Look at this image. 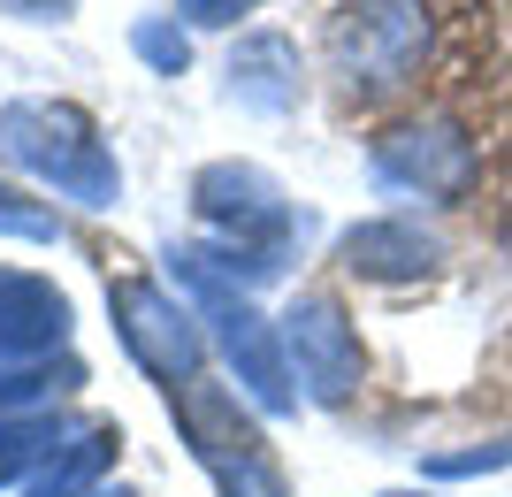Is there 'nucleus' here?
I'll return each instance as SVG.
<instances>
[{
	"mask_svg": "<svg viewBox=\"0 0 512 497\" xmlns=\"http://www.w3.org/2000/svg\"><path fill=\"white\" fill-rule=\"evenodd\" d=\"M130 46H138V54H146V62L161 69V77H176V69L192 62V46H184V31H169V23H138V31H130Z\"/></svg>",
	"mask_w": 512,
	"mask_h": 497,
	"instance_id": "15",
	"label": "nucleus"
},
{
	"mask_svg": "<svg viewBox=\"0 0 512 497\" xmlns=\"http://www.w3.org/2000/svg\"><path fill=\"white\" fill-rule=\"evenodd\" d=\"M337 253H344V268L367 276V283H413L444 260V245L428 238L421 222H352Z\"/></svg>",
	"mask_w": 512,
	"mask_h": 497,
	"instance_id": "9",
	"label": "nucleus"
},
{
	"mask_svg": "<svg viewBox=\"0 0 512 497\" xmlns=\"http://www.w3.org/2000/svg\"><path fill=\"white\" fill-rule=\"evenodd\" d=\"M176 8H184V23H207V31H214V23H237V16H253L260 0H176Z\"/></svg>",
	"mask_w": 512,
	"mask_h": 497,
	"instance_id": "17",
	"label": "nucleus"
},
{
	"mask_svg": "<svg viewBox=\"0 0 512 497\" xmlns=\"http://www.w3.org/2000/svg\"><path fill=\"white\" fill-rule=\"evenodd\" d=\"M512 467V436H490V444H459V452H428L421 475L428 482H467V475H497Z\"/></svg>",
	"mask_w": 512,
	"mask_h": 497,
	"instance_id": "13",
	"label": "nucleus"
},
{
	"mask_svg": "<svg viewBox=\"0 0 512 497\" xmlns=\"http://www.w3.org/2000/svg\"><path fill=\"white\" fill-rule=\"evenodd\" d=\"M8 8H31V16H69V0H8Z\"/></svg>",
	"mask_w": 512,
	"mask_h": 497,
	"instance_id": "18",
	"label": "nucleus"
},
{
	"mask_svg": "<svg viewBox=\"0 0 512 497\" xmlns=\"http://www.w3.org/2000/svg\"><path fill=\"white\" fill-rule=\"evenodd\" d=\"M276 337H283V360H291V383H306V398L344 406V398L360 390V337H352L337 299H321V291L291 299Z\"/></svg>",
	"mask_w": 512,
	"mask_h": 497,
	"instance_id": "6",
	"label": "nucleus"
},
{
	"mask_svg": "<svg viewBox=\"0 0 512 497\" xmlns=\"http://www.w3.org/2000/svg\"><path fill=\"white\" fill-rule=\"evenodd\" d=\"M505 245H512V215H505Z\"/></svg>",
	"mask_w": 512,
	"mask_h": 497,
	"instance_id": "21",
	"label": "nucleus"
},
{
	"mask_svg": "<svg viewBox=\"0 0 512 497\" xmlns=\"http://www.w3.org/2000/svg\"><path fill=\"white\" fill-rule=\"evenodd\" d=\"M115 322H123V345L130 360L146 375H161V383H192L199 375V329L176 314L161 291H146V283H115Z\"/></svg>",
	"mask_w": 512,
	"mask_h": 497,
	"instance_id": "7",
	"label": "nucleus"
},
{
	"mask_svg": "<svg viewBox=\"0 0 512 497\" xmlns=\"http://www.w3.org/2000/svg\"><path fill=\"white\" fill-rule=\"evenodd\" d=\"M428 46H436V8L428 0H344L337 23H329V54H337L352 92L413 85Z\"/></svg>",
	"mask_w": 512,
	"mask_h": 497,
	"instance_id": "2",
	"label": "nucleus"
},
{
	"mask_svg": "<svg viewBox=\"0 0 512 497\" xmlns=\"http://www.w3.org/2000/svg\"><path fill=\"white\" fill-rule=\"evenodd\" d=\"M69 337V306L39 276H0V368H31Z\"/></svg>",
	"mask_w": 512,
	"mask_h": 497,
	"instance_id": "8",
	"label": "nucleus"
},
{
	"mask_svg": "<svg viewBox=\"0 0 512 497\" xmlns=\"http://www.w3.org/2000/svg\"><path fill=\"white\" fill-rule=\"evenodd\" d=\"M192 207L230 238V253L214 260H260L283 253V230H291V207H283L276 176H260L253 161H214V169L192 176Z\"/></svg>",
	"mask_w": 512,
	"mask_h": 497,
	"instance_id": "4",
	"label": "nucleus"
},
{
	"mask_svg": "<svg viewBox=\"0 0 512 497\" xmlns=\"http://www.w3.org/2000/svg\"><path fill=\"white\" fill-rule=\"evenodd\" d=\"M0 161L31 169L39 184L85 199V207H115V192H123V176H115L107 146L92 138V123L77 108H46V100L0 108Z\"/></svg>",
	"mask_w": 512,
	"mask_h": 497,
	"instance_id": "1",
	"label": "nucleus"
},
{
	"mask_svg": "<svg viewBox=\"0 0 512 497\" xmlns=\"http://www.w3.org/2000/svg\"><path fill=\"white\" fill-rule=\"evenodd\" d=\"M230 100H245V108H260V115L299 108V46L283 39V31L245 39L230 54Z\"/></svg>",
	"mask_w": 512,
	"mask_h": 497,
	"instance_id": "10",
	"label": "nucleus"
},
{
	"mask_svg": "<svg viewBox=\"0 0 512 497\" xmlns=\"http://www.w3.org/2000/svg\"><path fill=\"white\" fill-rule=\"evenodd\" d=\"M169 260H176V283L192 291L199 314L214 322V337H222V352H230L237 383L253 390V406L260 413H291V360H283V337L268 329V314H260L245 291H230L199 253H169Z\"/></svg>",
	"mask_w": 512,
	"mask_h": 497,
	"instance_id": "3",
	"label": "nucleus"
},
{
	"mask_svg": "<svg viewBox=\"0 0 512 497\" xmlns=\"http://www.w3.org/2000/svg\"><path fill=\"white\" fill-rule=\"evenodd\" d=\"M92 497H130V490H92Z\"/></svg>",
	"mask_w": 512,
	"mask_h": 497,
	"instance_id": "20",
	"label": "nucleus"
},
{
	"mask_svg": "<svg viewBox=\"0 0 512 497\" xmlns=\"http://www.w3.org/2000/svg\"><path fill=\"white\" fill-rule=\"evenodd\" d=\"M367 169L383 192H413V199H467L474 192V138L444 115L428 123H398L390 138H375Z\"/></svg>",
	"mask_w": 512,
	"mask_h": 497,
	"instance_id": "5",
	"label": "nucleus"
},
{
	"mask_svg": "<svg viewBox=\"0 0 512 497\" xmlns=\"http://www.w3.org/2000/svg\"><path fill=\"white\" fill-rule=\"evenodd\" d=\"M62 452V429H54V413H0V482H23L39 459Z\"/></svg>",
	"mask_w": 512,
	"mask_h": 497,
	"instance_id": "12",
	"label": "nucleus"
},
{
	"mask_svg": "<svg viewBox=\"0 0 512 497\" xmlns=\"http://www.w3.org/2000/svg\"><path fill=\"white\" fill-rule=\"evenodd\" d=\"M115 444H123V429H107V421L77 429V436L62 444V452H54V459L39 467V475H31V490H23V497H92V482L107 475Z\"/></svg>",
	"mask_w": 512,
	"mask_h": 497,
	"instance_id": "11",
	"label": "nucleus"
},
{
	"mask_svg": "<svg viewBox=\"0 0 512 497\" xmlns=\"http://www.w3.org/2000/svg\"><path fill=\"white\" fill-rule=\"evenodd\" d=\"M0 230H8V238H31V245H54V238H62V222L46 215V207H31L23 192H8V184H0Z\"/></svg>",
	"mask_w": 512,
	"mask_h": 497,
	"instance_id": "14",
	"label": "nucleus"
},
{
	"mask_svg": "<svg viewBox=\"0 0 512 497\" xmlns=\"http://www.w3.org/2000/svg\"><path fill=\"white\" fill-rule=\"evenodd\" d=\"M214 475H222V490H230V497H283V482L260 467V452L253 459H230V467H214Z\"/></svg>",
	"mask_w": 512,
	"mask_h": 497,
	"instance_id": "16",
	"label": "nucleus"
},
{
	"mask_svg": "<svg viewBox=\"0 0 512 497\" xmlns=\"http://www.w3.org/2000/svg\"><path fill=\"white\" fill-rule=\"evenodd\" d=\"M390 497H436V490H390Z\"/></svg>",
	"mask_w": 512,
	"mask_h": 497,
	"instance_id": "19",
	"label": "nucleus"
}]
</instances>
